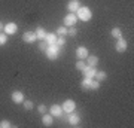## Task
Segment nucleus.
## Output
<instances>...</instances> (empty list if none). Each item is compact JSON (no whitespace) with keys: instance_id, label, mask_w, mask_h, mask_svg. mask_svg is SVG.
I'll return each instance as SVG.
<instances>
[{"instance_id":"obj_1","label":"nucleus","mask_w":134,"mask_h":128,"mask_svg":"<svg viewBox=\"0 0 134 128\" xmlns=\"http://www.w3.org/2000/svg\"><path fill=\"white\" fill-rule=\"evenodd\" d=\"M76 16L79 19H82V21H90L92 16V12L90 8H86V6H81L79 9L76 10Z\"/></svg>"},{"instance_id":"obj_2","label":"nucleus","mask_w":134,"mask_h":128,"mask_svg":"<svg viewBox=\"0 0 134 128\" xmlns=\"http://www.w3.org/2000/svg\"><path fill=\"white\" fill-rule=\"evenodd\" d=\"M45 52H46V57H48V60H57V58H58V54H60V46H58L57 43L48 45V49H46Z\"/></svg>"},{"instance_id":"obj_3","label":"nucleus","mask_w":134,"mask_h":128,"mask_svg":"<svg viewBox=\"0 0 134 128\" xmlns=\"http://www.w3.org/2000/svg\"><path fill=\"white\" fill-rule=\"evenodd\" d=\"M61 107H63V112L72 113V112H75V109H76V103H75L73 100H66V101L61 104Z\"/></svg>"},{"instance_id":"obj_4","label":"nucleus","mask_w":134,"mask_h":128,"mask_svg":"<svg viewBox=\"0 0 134 128\" xmlns=\"http://www.w3.org/2000/svg\"><path fill=\"white\" fill-rule=\"evenodd\" d=\"M76 19H77V16L73 12H69V14L64 16V25L66 27H73L75 24H76Z\"/></svg>"},{"instance_id":"obj_5","label":"nucleus","mask_w":134,"mask_h":128,"mask_svg":"<svg viewBox=\"0 0 134 128\" xmlns=\"http://www.w3.org/2000/svg\"><path fill=\"white\" fill-rule=\"evenodd\" d=\"M49 113L52 115L54 118H60L64 112H63V107L60 104H52L51 107H49Z\"/></svg>"},{"instance_id":"obj_6","label":"nucleus","mask_w":134,"mask_h":128,"mask_svg":"<svg viewBox=\"0 0 134 128\" xmlns=\"http://www.w3.org/2000/svg\"><path fill=\"white\" fill-rule=\"evenodd\" d=\"M5 33L8 34V36H12V34H15L16 33V30H18V25L15 23H8V24H5Z\"/></svg>"},{"instance_id":"obj_7","label":"nucleus","mask_w":134,"mask_h":128,"mask_svg":"<svg viewBox=\"0 0 134 128\" xmlns=\"http://www.w3.org/2000/svg\"><path fill=\"white\" fill-rule=\"evenodd\" d=\"M127 46H128L127 40L122 39V37H119V39H118V42H116L115 49H116V52H125V51H127Z\"/></svg>"},{"instance_id":"obj_8","label":"nucleus","mask_w":134,"mask_h":128,"mask_svg":"<svg viewBox=\"0 0 134 128\" xmlns=\"http://www.w3.org/2000/svg\"><path fill=\"white\" fill-rule=\"evenodd\" d=\"M82 71H83V76H85V77L94 79V77H96V73H97V69L96 67H91V66H86Z\"/></svg>"},{"instance_id":"obj_9","label":"nucleus","mask_w":134,"mask_h":128,"mask_svg":"<svg viewBox=\"0 0 134 128\" xmlns=\"http://www.w3.org/2000/svg\"><path fill=\"white\" fill-rule=\"evenodd\" d=\"M12 101L16 103V104L24 103V94H23L21 91H14V92H12Z\"/></svg>"},{"instance_id":"obj_10","label":"nucleus","mask_w":134,"mask_h":128,"mask_svg":"<svg viewBox=\"0 0 134 128\" xmlns=\"http://www.w3.org/2000/svg\"><path fill=\"white\" fill-rule=\"evenodd\" d=\"M88 55H90V54H88V49H86L85 46H79V48L76 49V57H77V60H85Z\"/></svg>"},{"instance_id":"obj_11","label":"nucleus","mask_w":134,"mask_h":128,"mask_svg":"<svg viewBox=\"0 0 134 128\" xmlns=\"http://www.w3.org/2000/svg\"><path fill=\"white\" fill-rule=\"evenodd\" d=\"M79 8H81V2H79V0H70V2L67 3V9H69V12H76Z\"/></svg>"},{"instance_id":"obj_12","label":"nucleus","mask_w":134,"mask_h":128,"mask_svg":"<svg viewBox=\"0 0 134 128\" xmlns=\"http://www.w3.org/2000/svg\"><path fill=\"white\" fill-rule=\"evenodd\" d=\"M36 33L34 31H27V33H24V36H23V40H24L25 43H33L36 42Z\"/></svg>"},{"instance_id":"obj_13","label":"nucleus","mask_w":134,"mask_h":128,"mask_svg":"<svg viewBox=\"0 0 134 128\" xmlns=\"http://www.w3.org/2000/svg\"><path fill=\"white\" fill-rule=\"evenodd\" d=\"M69 124L70 125H77V124L81 122V116L77 113H75V112H72V113H69Z\"/></svg>"},{"instance_id":"obj_14","label":"nucleus","mask_w":134,"mask_h":128,"mask_svg":"<svg viewBox=\"0 0 134 128\" xmlns=\"http://www.w3.org/2000/svg\"><path fill=\"white\" fill-rule=\"evenodd\" d=\"M52 122H54V116L51 113L48 115V112L46 113H43V116H42V124L45 125V127H49V125H52Z\"/></svg>"},{"instance_id":"obj_15","label":"nucleus","mask_w":134,"mask_h":128,"mask_svg":"<svg viewBox=\"0 0 134 128\" xmlns=\"http://www.w3.org/2000/svg\"><path fill=\"white\" fill-rule=\"evenodd\" d=\"M85 60H86V63H88V66H91V67H96L97 64H98V58H97L96 55H88Z\"/></svg>"},{"instance_id":"obj_16","label":"nucleus","mask_w":134,"mask_h":128,"mask_svg":"<svg viewBox=\"0 0 134 128\" xmlns=\"http://www.w3.org/2000/svg\"><path fill=\"white\" fill-rule=\"evenodd\" d=\"M34 33H36V37L37 39H40V40H45V37H46V31H45V29H43V27H37V30H36V31H34Z\"/></svg>"},{"instance_id":"obj_17","label":"nucleus","mask_w":134,"mask_h":128,"mask_svg":"<svg viewBox=\"0 0 134 128\" xmlns=\"http://www.w3.org/2000/svg\"><path fill=\"white\" fill-rule=\"evenodd\" d=\"M92 79L91 77H83V81H82L81 86L83 88V90H91V85H92Z\"/></svg>"},{"instance_id":"obj_18","label":"nucleus","mask_w":134,"mask_h":128,"mask_svg":"<svg viewBox=\"0 0 134 128\" xmlns=\"http://www.w3.org/2000/svg\"><path fill=\"white\" fill-rule=\"evenodd\" d=\"M57 37H58V36L55 33H48V34H46V37H45V40L48 42V45H52V43L57 42Z\"/></svg>"},{"instance_id":"obj_19","label":"nucleus","mask_w":134,"mask_h":128,"mask_svg":"<svg viewBox=\"0 0 134 128\" xmlns=\"http://www.w3.org/2000/svg\"><path fill=\"white\" fill-rule=\"evenodd\" d=\"M110 34H112V36H113V37L115 39H119V37H122V36H121V29L119 27H115V29H112V31H110Z\"/></svg>"},{"instance_id":"obj_20","label":"nucleus","mask_w":134,"mask_h":128,"mask_svg":"<svg viewBox=\"0 0 134 128\" xmlns=\"http://www.w3.org/2000/svg\"><path fill=\"white\" fill-rule=\"evenodd\" d=\"M106 77H107V75H106L104 71H98V70H97V73H96V81L101 82V81H104Z\"/></svg>"},{"instance_id":"obj_21","label":"nucleus","mask_w":134,"mask_h":128,"mask_svg":"<svg viewBox=\"0 0 134 128\" xmlns=\"http://www.w3.org/2000/svg\"><path fill=\"white\" fill-rule=\"evenodd\" d=\"M85 67H86V64H85V60H77V61H76V69H77V70H83V69H85Z\"/></svg>"},{"instance_id":"obj_22","label":"nucleus","mask_w":134,"mask_h":128,"mask_svg":"<svg viewBox=\"0 0 134 128\" xmlns=\"http://www.w3.org/2000/svg\"><path fill=\"white\" fill-rule=\"evenodd\" d=\"M66 34H67V27H66V25H63V27H58L57 36H66Z\"/></svg>"},{"instance_id":"obj_23","label":"nucleus","mask_w":134,"mask_h":128,"mask_svg":"<svg viewBox=\"0 0 134 128\" xmlns=\"http://www.w3.org/2000/svg\"><path fill=\"white\" fill-rule=\"evenodd\" d=\"M34 107L33 101H30V100H24V109L25 110H31Z\"/></svg>"},{"instance_id":"obj_24","label":"nucleus","mask_w":134,"mask_h":128,"mask_svg":"<svg viewBox=\"0 0 134 128\" xmlns=\"http://www.w3.org/2000/svg\"><path fill=\"white\" fill-rule=\"evenodd\" d=\"M6 42H8V34H6V33H2V31H0V46H3Z\"/></svg>"},{"instance_id":"obj_25","label":"nucleus","mask_w":134,"mask_h":128,"mask_svg":"<svg viewBox=\"0 0 134 128\" xmlns=\"http://www.w3.org/2000/svg\"><path fill=\"white\" fill-rule=\"evenodd\" d=\"M39 49H40V51H43V52H45V51L48 49V42H46V40H42V42L39 43Z\"/></svg>"},{"instance_id":"obj_26","label":"nucleus","mask_w":134,"mask_h":128,"mask_svg":"<svg viewBox=\"0 0 134 128\" xmlns=\"http://www.w3.org/2000/svg\"><path fill=\"white\" fill-rule=\"evenodd\" d=\"M10 127H12V124H10L9 121H6V119L0 122V128H10Z\"/></svg>"},{"instance_id":"obj_27","label":"nucleus","mask_w":134,"mask_h":128,"mask_svg":"<svg viewBox=\"0 0 134 128\" xmlns=\"http://www.w3.org/2000/svg\"><path fill=\"white\" fill-rule=\"evenodd\" d=\"M37 110L43 115V113H46V112H48V107H46L45 104H39V106H37Z\"/></svg>"},{"instance_id":"obj_28","label":"nucleus","mask_w":134,"mask_h":128,"mask_svg":"<svg viewBox=\"0 0 134 128\" xmlns=\"http://www.w3.org/2000/svg\"><path fill=\"white\" fill-rule=\"evenodd\" d=\"M55 43H57V45H58V46H60V48H61L63 45L66 43V39L63 37V36H60V37H57V42H55Z\"/></svg>"},{"instance_id":"obj_29","label":"nucleus","mask_w":134,"mask_h":128,"mask_svg":"<svg viewBox=\"0 0 134 128\" xmlns=\"http://www.w3.org/2000/svg\"><path fill=\"white\" fill-rule=\"evenodd\" d=\"M76 33H77V30L75 29V27H70V29H67V34H69V36H76Z\"/></svg>"},{"instance_id":"obj_30","label":"nucleus","mask_w":134,"mask_h":128,"mask_svg":"<svg viewBox=\"0 0 134 128\" xmlns=\"http://www.w3.org/2000/svg\"><path fill=\"white\" fill-rule=\"evenodd\" d=\"M98 88H100V82L94 81V82H92V85H91V90H98Z\"/></svg>"},{"instance_id":"obj_31","label":"nucleus","mask_w":134,"mask_h":128,"mask_svg":"<svg viewBox=\"0 0 134 128\" xmlns=\"http://www.w3.org/2000/svg\"><path fill=\"white\" fill-rule=\"evenodd\" d=\"M3 29H5V24H3V23H2V21H0V31H2V30H3Z\"/></svg>"}]
</instances>
